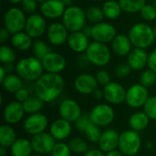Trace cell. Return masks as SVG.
<instances>
[{
	"mask_svg": "<svg viewBox=\"0 0 156 156\" xmlns=\"http://www.w3.org/2000/svg\"><path fill=\"white\" fill-rule=\"evenodd\" d=\"M23 103L16 101L7 103L3 111V117L6 124L14 125L20 122L25 115Z\"/></svg>",
	"mask_w": 156,
	"mask_h": 156,
	"instance_id": "cell-19",
	"label": "cell"
},
{
	"mask_svg": "<svg viewBox=\"0 0 156 156\" xmlns=\"http://www.w3.org/2000/svg\"><path fill=\"white\" fill-rule=\"evenodd\" d=\"M152 5L156 8V0H154V1H153V4H152Z\"/></svg>",
	"mask_w": 156,
	"mask_h": 156,
	"instance_id": "cell-61",
	"label": "cell"
},
{
	"mask_svg": "<svg viewBox=\"0 0 156 156\" xmlns=\"http://www.w3.org/2000/svg\"><path fill=\"white\" fill-rule=\"evenodd\" d=\"M61 2L64 4V5H65L66 7H69V6L73 5L74 0H61Z\"/></svg>",
	"mask_w": 156,
	"mask_h": 156,
	"instance_id": "cell-55",
	"label": "cell"
},
{
	"mask_svg": "<svg viewBox=\"0 0 156 156\" xmlns=\"http://www.w3.org/2000/svg\"><path fill=\"white\" fill-rule=\"evenodd\" d=\"M69 146L73 154H82L88 152V144L85 140L80 137H74L69 142Z\"/></svg>",
	"mask_w": 156,
	"mask_h": 156,
	"instance_id": "cell-36",
	"label": "cell"
},
{
	"mask_svg": "<svg viewBox=\"0 0 156 156\" xmlns=\"http://www.w3.org/2000/svg\"><path fill=\"white\" fill-rule=\"evenodd\" d=\"M31 156H42L41 154H33V155Z\"/></svg>",
	"mask_w": 156,
	"mask_h": 156,
	"instance_id": "cell-62",
	"label": "cell"
},
{
	"mask_svg": "<svg viewBox=\"0 0 156 156\" xmlns=\"http://www.w3.org/2000/svg\"><path fill=\"white\" fill-rule=\"evenodd\" d=\"M44 103L45 102L37 96H29V98L23 103V107L25 112L30 115L39 112L42 110Z\"/></svg>",
	"mask_w": 156,
	"mask_h": 156,
	"instance_id": "cell-32",
	"label": "cell"
},
{
	"mask_svg": "<svg viewBox=\"0 0 156 156\" xmlns=\"http://www.w3.org/2000/svg\"><path fill=\"white\" fill-rule=\"evenodd\" d=\"M148 67L150 69L154 70L156 73V48L151 52L149 55V60H148Z\"/></svg>",
	"mask_w": 156,
	"mask_h": 156,
	"instance_id": "cell-48",
	"label": "cell"
},
{
	"mask_svg": "<svg viewBox=\"0 0 156 156\" xmlns=\"http://www.w3.org/2000/svg\"><path fill=\"white\" fill-rule=\"evenodd\" d=\"M58 113L60 118L69 122H76V121L82 115L80 104L72 99H65L60 102Z\"/></svg>",
	"mask_w": 156,
	"mask_h": 156,
	"instance_id": "cell-15",
	"label": "cell"
},
{
	"mask_svg": "<svg viewBox=\"0 0 156 156\" xmlns=\"http://www.w3.org/2000/svg\"><path fill=\"white\" fill-rule=\"evenodd\" d=\"M98 82L96 77L90 73H80L74 80V87L76 90L83 95H90L98 89Z\"/></svg>",
	"mask_w": 156,
	"mask_h": 156,
	"instance_id": "cell-18",
	"label": "cell"
},
{
	"mask_svg": "<svg viewBox=\"0 0 156 156\" xmlns=\"http://www.w3.org/2000/svg\"><path fill=\"white\" fill-rule=\"evenodd\" d=\"M131 71H132V69L128 65V63H121L115 69V74L120 79L128 77L130 75Z\"/></svg>",
	"mask_w": 156,
	"mask_h": 156,
	"instance_id": "cell-46",
	"label": "cell"
},
{
	"mask_svg": "<svg viewBox=\"0 0 156 156\" xmlns=\"http://www.w3.org/2000/svg\"><path fill=\"white\" fill-rule=\"evenodd\" d=\"M153 29H154V37H155L156 39V25L153 27Z\"/></svg>",
	"mask_w": 156,
	"mask_h": 156,
	"instance_id": "cell-59",
	"label": "cell"
},
{
	"mask_svg": "<svg viewBox=\"0 0 156 156\" xmlns=\"http://www.w3.org/2000/svg\"><path fill=\"white\" fill-rule=\"evenodd\" d=\"M66 6L61 0H48L40 5V14L48 19H57L62 17Z\"/></svg>",
	"mask_w": 156,
	"mask_h": 156,
	"instance_id": "cell-20",
	"label": "cell"
},
{
	"mask_svg": "<svg viewBox=\"0 0 156 156\" xmlns=\"http://www.w3.org/2000/svg\"><path fill=\"white\" fill-rule=\"evenodd\" d=\"M105 156H125L122 153H121L120 151H112V152H110V153H107Z\"/></svg>",
	"mask_w": 156,
	"mask_h": 156,
	"instance_id": "cell-54",
	"label": "cell"
},
{
	"mask_svg": "<svg viewBox=\"0 0 156 156\" xmlns=\"http://www.w3.org/2000/svg\"><path fill=\"white\" fill-rule=\"evenodd\" d=\"M3 89L9 93L15 94L17 90H19L23 85L22 79L17 74H7L5 80L1 82Z\"/></svg>",
	"mask_w": 156,
	"mask_h": 156,
	"instance_id": "cell-30",
	"label": "cell"
},
{
	"mask_svg": "<svg viewBox=\"0 0 156 156\" xmlns=\"http://www.w3.org/2000/svg\"><path fill=\"white\" fill-rule=\"evenodd\" d=\"M6 75H7L6 70L5 69L4 66H1L0 67V82H2L5 80V78L6 77Z\"/></svg>",
	"mask_w": 156,
	"mask_h": 156,
	"instance_id": "cell-53",
	"label": "cell"
},
{
	"mask_svg": "<svg viewBox=\"0 0 156 156\" xmlns=\"http://www.w3.org/2000/svg\"><path fill=\"white\" fill-rule=\"evenodd\" d=\"M16 140V133L11 125L5 123L0 127V146L10 148Z\"/></svg>",
	"mask_w": 156,
	"mask_h": 156,
	"instance_id": "cell-29",
	"label": "cell"
},
{
	"mask_svg": "<svg viewBox=\"0 0 156 156\" xmlns=\"http://www.w3.org/2000/svg\"><path fill=\"white\" fill-rule=\"evenodd\" d=\"M89 115L94 124L99 127H105L113 122L115 118V112L110 104L100 103L91 109Z\"/></svg>",
	"mask_w": 156,
	"mask_h": 156,
	"instance_id": "cell-8",
	"label": "cell"
},
{
	"mask_svg": "<svg viewBox=\"0 0 156 156\" xmlns=\"http://www.w3.org/2000/svg\"><path fill=\"white\" fill-rule=\"evenodd\" d=\"M38 3H40V4H43V3H45L46 1H48V0H37Z\"/></svg>",
	"mask_w": 156,
	"mask_h": 156,
	"instance_id": "cell-60",
	"label": "cell"
},
{
	"mask_svg": "<svg viewBox=\"0 0 156 156\" xmlns=\"http://www.w3.org/2000/svg\"><path fill=\"white\" fill-rule=\"evenodd\" d=\"M141 16L144 21H154L156 19V8L151 4H146L140 11Z\"/></svg>",
	"mask_w": 156,
	"mask_h": 156,
	"instance_id": "cell-42",
	"label": "cell"
},
{
	"mask_svg": "<svg viewBox=\"0 0 156 156\" xmlns=\"http://www.w3.org/2000/svg\"><path fill=\"white\" fill-rule=\"evenodd\" d=\"M142 146L141 136L138 132L133 130H126L120 133L119 151L125 156L136 155Z\"/></svg>",
	"mask_w": 156,
	"mask_h": 156,
	"instance_id": "cell-6",
	"label": "cell"
},
{
	"mask_svg": "<svg viewBox=\"0 0 156 156\" xmlns=\"http://www.w3.org/2000/svg\"><path fill=\"white\" fill-rule=\"evenodd\" d=\"M16 55L13 48L6 45H2L0 47V61L4 65L13 64L16 60Z\"/></svg>",
	"mask_w": 156,
	"mask_h": 156,
	"instance_id": "cell-37",
	"label": "cell"
},
{
	"mask_svg": "<svg viewBox=\"0 0 156 156\" xmlns=\"http://www.w3.org/2000/svg\"><path fill=\"white\" fill-rule=\"evenodd\" d=\"M147 147H148V149H151V148L153 147V143H152V142H148V144H147Z\"/></svg>",
	"mask_w": 156,
	"mask_h": 156,
	"instance_id": "cell-58",
	"label": "cell"
},
{
	"mask_svg": "<svg viewBox=\"0 0 156 156\" xmlns=\"http://www.w3.org/2000/svg\"><path fill=\"white\" fill-rule=\"evenodd\" d=\"M37 0H23L21 2V9L28 15L36 14L37 9Z\"/></svg>",
	"mask_w": 156,
	"mask_h": 156,
	"instance_id": "cell-44",
	"label": "cell"
},
{
	"mask_svg": "<svg viewBox=\"0 0 156 156\" xmlns=\"http://www.w3.org/2000/svg\"><path fill=\"white\" fill-rule=\"evenodd\" d=\"M144 112L150 118V120H156V96H151L144 105Z\"/></svg>",
	"mask_w": 156,
	"mask_h": 156,
	"instance_id": "cell-40",
	"label": "cell"
},
{
	"mask_svg": "<svg viewBox=\"0 0 156 156\" xmlns=\"http://www.w3.org/2000/svg\"><path fill=\"white\" fill-rule=\"evenodd\" d=\"M65 88L64 79L60 74L44 73L34 84V91L44 102H50L58 98Z\"/></svg>",
	"mask_w": 156,
	"mask_h": 156,
	"instance_id": "cell-1",
	"label": "cell"
},
{
	"mask_svg": "<svg viewBox=\"0 0 156 156\" xmlns=\"http://www.w3.org/2000/svg\"><path fill=\"white\" fill-rule=\"evenodd\" d=\"M32 51H33L34 57H36L37 58H38V59L41 60L48 53L51 52V49H50V48L48 47V45L44 40L36 39L35 41H33Z\"/></svg>",
	"mask_w": 156,
	"mask_h": 156,
	"instance_id": "cell-34",
	"label": "cell"
},
{
	"mask_svg": "<svg viewBox=\"0 0 156 156\" xmlns=\"http://www.w3.org/2000/svg\"><path fill=\"white\" fill-rule=\"evenodd\" d=\"M92 95H93V97H94L96 100H101V99L103 98V91L101 90H99V89H97V90L93 92Z\"/></svg>",
	"mask_w": 156,
	"mask_h": 156,
	"instance_id": "cell-52",
	"label": "cell"
},
{
	"mask_svg": "<svg viewBox=\"0 0 156 156\" xmlns=\"http://www.w3.org/2000/svg\"><path fill=\"white\" fill-rule=\"evenodd\" d=\"M122 11L126 13H137L146 5V0H118Z\"/></svg>",
	"mask_w": 156,
	"mask_h": 156,
	"instance_id": "cell-33",
	"label": "cell"
},
{
	"mask_svg": "<svg viewBox=\"0 0 156 156\" xmlns=\"http://www.w3.org/2000/svg\"><path fill=\"white\" fill-rule=\"evenodd\" d=\"M119 138L120 133H118L115 130L109 129L104 131L98 143L99 149L105 154L115 151L119 146Z\"/></svg>",
	"mask_w": 156,
	"mask_h": 156,
	"instance_id": "cell-22",
	"label": "cell"
},
{
	"mask_svg": "<svg viewBox=\"0 0 156 156\" xmlns=\"http://www.w3.org/2000/svg\"><path fill=\"white\" fill-rule=\"evenodd\" d=\"M104 16L108 19H116L122 14V7L119 1L116 0H107L103 3L101 7Z\"/></svg>",
	"mask_w": 156,
	"mask_h": 156,
	"instance_id": "cell-31",
	"label": "cell"
},
{
	"mask_svg": "<svg viewBox=\"0 0 156 156\" xmlns=\"http://www.w3.org/2000/svg\"><path fill=\"white\" fill-rule=\"evenodd\" d=\"M150 118L144 112H136L133 113L129 118V126L131 130L135 132H141L146 129L149 125Z\"/></svg>",
	"mask_w": 156,
	"mask_h": 156,
	"instance_id": "cell-28",
	"label": "cell"
},
{
	"mask_svg": "<svg viewBox=\"0 0 156 156\" xmlns=\"http://www.w3.org/2000/svg\"><path fill=\"white\" fill-rule=\"evenodd\" d=\"M32 37L28 36L25 31L16 33L11 36V44L14 48L20 51H27L32 48Z\"/></svg>",
	"mask_w": 156,
	"mask_h": 156,
	"instance_id": "cell-27",
	"label": "cell"
},
{
	"mask_svg": "<svg viewBox=\"0 0 156 156\" xmlns=\"http://www.w3.org/2000/svg\"><path fill=\"white\" fill-rule=\"evenodd\" d=\"M46 18L41 14L29 15L27 18L25 32L33 39H38L47 31Z\"/></svg>",
	"mask_w": 156,
	"mask_h": 156,
	"instance_id": "cell-11",
	"label": "cell"
},
{
	"mask_svg": "<svg viewBox=\"0 0 156 156\" xmlns=\"http://www.w3.org/2000/svg\"><path fill=\"white\" fill-rule=\"evenodd\" d=\"M44 70L48 73L59 74L62 72L67 65L66 58L58 52L51 51L45 58L41 59Z\"/></svg>",
	"mask_w": 156,
	"mask_h": 156,
	"instance_id": "cell-17",
	"label": "cell"
},
{
	"mask_svg": "<svg viewBox=\"0 0 156 156\" xmlns=\"http://www.w3.org/2000/svg\"><path fill=\"white\" fill-rule=\"evenodd\" d=\"M91 122H91V120H90V115L82 114V115L76 121V122H75V127H76V129H77L79 132L84 133L85 131H86V129L90 126V124Z\"/></svg>",
	"mask_w": 156,
	"mask_h": 156,
	"instance_id": "cell-43",
	"label": "cell"
},
{
	"mask_svg": "<svg viewBox=\"0 0 156 156\" xmlns=\"http://www.w3.org/2000/svg\"><path fill=\"white\" fill-rule=\"evenodd\" d=\"M126 90L122 84L112 81L102 89L103 99L110 104H121L125 101Z\"/></svg>",
	"mask_w": 156,
	"mask_h": 156,
	"instance_id": "cell-14",
	"label": "cell"
},
{
	"mask_svg": "<svg viewBox=\"0 0 156 156\" xmlns=\"http://www.w3.org/2000/svg\"><path fill=\"white\" fill-rule=\"evenodd\" d=\"M10 35H11V34L9 33V31H8L6 28L3 27V28L1 29V31H0V42L4 45V43H5V41L8 40Z\"/></svg>",
	"mask_w": 156,
	"mask_h": 156,
	"instance_id": "cell-49",
	"label": "cell"
},
{
	"mask_svg": "<svg viewBox=\"0 0 156 156\" xmlns=\"http://www.w3.org/2000/svg\"><path fill=\"white\" fill-rule=\"evenodd\" d=\"M128 37L134 48L144 49L151 47L155 40L153 27L146 23L133 25L129 30Z\"/></svg>",
	"mask_w": 156,
	"mask_h": 156,
	"instance_id": "cell-3",
	"label": "cell"
},
{
	"mask_svg": "<svg viewBox=\"0 0 156 156\" xmlns=\"http://www.w3.org/2000/svg\"><path fill=\"white\" fill-rule=\"evenodd\" d=\"M15 69L16 74L26 81H37L44 74L41 60L34 56L21 58Z\"/></svg>",
	"mask_w": 156,
	"mask_h": 156,
	"instance_id": "cell-2",
	"label": "cell"
},
{
	"mask_svg": "<svg viewBox=\"0 0 156 156\" xmlns=\"http://www.w3.org/2000/svg\"><path fill=\"white\" fill-rule=\"evenodd\" d=\"M153 1H154V0H153Z\"/></svg>",
	"mask_w": 156,
	"mask_h": 156,
	"instance_id": "cell-63",
	"label": "cell"
},
{
	"mask_svg": "<svg viewBox=\"0 0 156 156\" xmlns=\"http://www.w3.org/2000/svg\"><path fill=\"white\" fill-rule=\"evenodd\" d=\"M69 32L63 23L53 22L47 29V37L51 45L61 46L68 41Z\"/></svg>",
	"mask_w": 156,
	"mask_h": 156,
	"instance_id": "cell-16",
	"label": "cell"
},
{
	"mask_svg": "<svg viewBox=\"0 0 156 156\" xmlns=\"http://www.w3.org/2000/svg\"><path fill=\"white\" fill-rule=\"evenodd\" d=\"M15 98H16V101L21 102V103H24L29 98V93H28V91H27V89L21 88L19 90H17L15 93Z\"/></svg>",
	"mask_w": 156,
	"mask_h": 156,
	"instance_id": "cell-47",
	"label": "cell"
},
{
	"mask_svg": "<svg viewBox=\"0 0 156 156\" xmlns=\"http://www.w3.org/2000/svg\"><path fill=\"white\" fill-rule=\"evenodd\" d=\"M84 134H85L86 138L88 139V141H90L91 143H97L98 144L100 139H101L102 133L101 131V128L98 125L91 122L90 124V126L86 129Z\"/></svg>",
	"mask_w": 156,
	"mask_h": 156,
	"instance_id": "cell-38",
	"label": "cell"
},
{
	"mask_svg": "<svg viewBox=\"0 0 156 156\" xmlns=\"http://www.w3.org/2000/svg\"><path fill=\"white\" fill-rule=\"evenodd\" d=\"M33 151L31 141L26 138L17 139L10 147L12 156H31Z\"/></svg>",
	"mask_w": 156,
	"mask_h": 156,
	"instance_id": "cell-26",
	"label": "cell"
},
{
	"mask_svg": "<svg viewBox=\"0 0 156 156\" xmlns=\"http://www.w3.org/2000/svg\"><path fill=\"white\" fill-rule=\"evenodd\" d=\"M140 83L145 88L153 87L156 83V73L150 69L144 70L140 76Z\"/></svg>",
	"mask_w": 156,
	"mask_h": 156,
	"instance_id": "cell-39",
	"label": "cell"
},
{
	"mask_svg": "<svg viewBox=\"0 0 156 156\" xmlns=\"http://www.w3.org/2000/svg\"><path fill=\"white\" fill-rule=\"evenodd\" d=\"M117 30L115 27L107 22H101L92 26V36L94 41L101 43H110L117 36Z\"/></svg>",
	"mask_w": 156,
	"mask_h": 156,
	"instance_id": "cell-12",
	"label": "cell"
},
{
	"mask_svg": "<svg viewBox=\"0 0 156 156\" xmlns=\"http://www.w3.org/2000/svg\"><path fill=\"white\" fill-rule=\"evenodd\" d=\"M31 144L33 147V151L36 154L44 155V154H51L55 144H56V140L54 137L48 133H42L37 135L32 136L31 138Z\"/></svg>",
	"mask_w": 156,
	"mask_h": 156,
	"instance_id": "cell-13",
	"label": "cell"
},
{
	"mask_svg": "<svg viewBox=\"0 0 156 156\" xmlns=\"http://www.w3.org/2000/svg\"><path fill=\"white\" fill-rule=\"evenodd\" d=\"M62 23L69 33L81 31L86 26V13L78 5H71L66 8L62 16Z\"/></svg>",
	"mask_w": 156,
	"mask_h": 156,
	"instance_id": "cell-4",
	"label": "cell"
},
{
	"mask_svg": "<svg viewBox=\"0 0 156 156\" xmlns=\"http://www.w3.org/2000/svg\"><path fill=\"white\" fill-rule=\"evenodd\" d=\"M149 55L144 48H134L127 56V63L133 70H142L148 66Z\"/></svg>",
	"mask_w": 156,
	"mask_h": 156,
	"instance_id": "cell-21",
	"label": "cell"
},
{
	"mask_svg": "<svg viewBox=\"0 0 156 156\" xmlns=\"http://www.w3.org/2000/svg\"><path fill=\"white\" fill-rule=\"evenodd\" d=\"M25 12L16 6L9 8L4 16V27L6 28L11 35L23 31L27 22Z\"/></svg>",
	"mask_w": 156,
	"mask_h": 156,
	"instance_id": "cell-7",
	"label": "cell"
},
{
	"mask_svg": "<svg viewBox=\"0 0 156 156\" xmlns=\"http://www.w3.org/2000/svg\"><path fill=\"white\" fill-rule=\"evenodd\" d=\"M149 97L147 88L143 86L141 83H136L132 85L126 90L125 102L130 108L138 109L144 107Z\"/></svg>",
	"mask_w": 156,
	"mask_h": 156,
	"instance_id": "cell-9",
	"label": "cell"
},
{
	"mask_svg": "<svg viewBox=\"0 0 156 156\" xmlns=\"http://www.w3.org/2000/svg\"><path fill=\"white\" fill-rule=\"evenodd\" d=\"M6 149L7 148L0 146V156H6V154H7V150Z\"/></svg>",
	"mask_w": 156,
	"mask_h": 156,
	"instance_id": "cell-56",
	"label": "cell"
},
{
	"mask_svg": "<svg viewBox=\"0 0 156 156\" xmlns=\"http://www.w3.org/2000/svg\"><path fill=\"white\" fill-rule=\"evenodd\" d=\"M11 4H14V5H16V4H21V2L23 0H8Z\"/></svg>",
	"mask_w": 156,
	"mask_h": 156,
	"instance_id": "cell-57",
	"label": "cell"
},
{
	"mask_svg": "<svg viewBox=\"0 0 156 156\" xmlns=\"http://www.w3.org/2000/svg\"><path fill=\"white\" fill-rule=\"evenodd\" d=\"M81 32H82L85 36H87L89 38L91 37V36H92V26H90V25H86V26L83 27V29L81 30Z\"/></svg>",
	"mask_w": 156,
	"mask_h": 156,
	"instance_id": "cell-51",
	"label": "cell"
},
{
	"mask_svg": "<svg viewBox=\"0 0 156 156\" xmlns=\"http://www.w3.org/2000/svg\"><path fill=\"white\" fill-rule=\"evenodd\" d=\"M48 126V117L40 112L28 115L24 122L23 127L27 133L34 136L45 132V130Z\"/></svg>",
	"mask_w": 156,
	"mask_h": 156,
	"instance_id": "cell-10",
	"label": "cell"
},
{
	"mask_svg": "<svg viewBox=\"0 0 156 156\" xmlns=\"http://www.w3.org/2000/svg\"><path fill=\"white\" fill-rule=\"evenodd\" d=\"M71 150L69 146V144L58 142L56 143L52 152H51V156H71Z\"/></svg>",
	"mask_w": 156,
	"mask_h": 156,
	"instance_id": "cell-41",
	"label": "cell"
},
{
	"mask_svg": "<svg viewBox=\"0 0 156 156\" xmlns=\"http://www.w3.org/2000/svg\"><path fill=\"white\" fill-rule=\"evenodd\" d=\"M85 57L90 64L97 67H104L111 61L112 53L106 44L93 41L90 43L85 52Z\"/></svg>",
	"mask_w": 156,
	"mask_h": 156,
	"instance_id": "cell-5",
	"label": "cell"
},
{
	"mask_svg": "<svg viewBox=\"0 0 156 156\" xmlns=\"http://www.w3.org/2000/svg\"><path fill=\"white\" fill-rule=\"evenodd\" d=\"M96 80L99 85L105 87L106 85H108L111 81V76L109 74V72L105 69H100L97 74H96Z\"/></svg>",
	"mask_w": 156,
	"mask_h": 156,
	"instance_id": "cell-45",
	"label": "cell"
},
{
	"mask_svg": "<svg viewBox=\"0 0 156 156\" xmlns=\"http://www.w3.org/2000/svg\"><path fill=\"white\" fill-rule=\"evenodd\" d=\"M86 17L87 20L90 23L93 24H97V23H101L102 22L104 16L103 11L101 7L99 6H95V5H90L89 6L86 10Z\"/></svg>",
	"mask_w": 156,
	"mask_h": 156,
	"instance_id": "cell-35",
	"label": "cell"
},
{
	"mask_svg": "<svg viewBox=\"0 0 156 156\" xmlns=\"http://www.w3.org/2000/svg\"><path fill=\"white\" fill-rule=\"evenodd\" d=\"M105 153H103L101 150L100 149H90L88 150V152L86 154H84V156H105Z\"/></svg>",
	"mask_w": 156,
	"mask_h": 156,
	"instance_id": "cell-50",
	"label": "cell"
},
{
	"mask_svg": "<svg viewBox=\"0 0 156 156\" xmlns=\"http://www.w3.org/2000/svg\"><path fill=\"white\" fill-rule=\"evenodd\" d=\"M67 43L72 51L80 54L86 52L90 42L87 36H85L81 31H78L69 33Z\"/></svg>",
	"mask_w": 156,
	"mask_h": 156,
	"instance_id": "cell-24",
	"label": "cell"
},
{
	"mask_svg": "<svg viewBox=\"0 0 156 156\" xmlns=\"http://www.w3.org/2000/svg\"><path fill=\"white\" fill-rule=\"evenodd\" d=\"M72 132L71 122L59 118L55 120L49 128V133L57 141H63L67 139Z\"/></svg>",
	"mask_w": 156,
	"mask_h": 156,
	"instance_id": "cell-23",
	"label": "cell"
},
{
	"mask_svg": "<svg viewBox=\"0 0 156 156\" xmlns=\"http://www.w3.org/2000/svg\"><path fill=\"white\" fill-rule=\"evenodd\" d=\"M112 44V50L120 57L128 56L129 53L132 51L133 44L128 36L123 34H118L114 39L111 42Z\"/></svg>",
	"mask_w": 156,
	"mask_h": 156,
	"instance_id": "cell-25",
	"label": "cell"
}]
</instances>
